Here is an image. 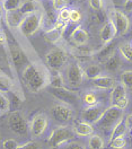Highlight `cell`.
I'll use <instances>...</instances> for the list:
<instances>
[{
  "instance_id": "obj_1",
  "label": "cell",
  "mask_w": 132,
  "mask_h": 149,
  "mask_svg": "<svg viewBox=\"0 0 132 149\" xmlns=\"http://www.w3.org/2000/svg\"><path fill=\"white\" fill-rule=\"evenodd\" d=\"M24 84L32 93H38L50 84V76L38 63H29L25 65L22 71Z\"/></svg>"
},
{
  "instance_id": "obj_2",
  "label": "cell",
  "mask_w": 132,
  "mask_h": 149,
  "mask_svg": "<svg viewBox=\"0 0 132 149\" xmlns=\"http://www.w3.org/2000/svg\"><path fill=\"white\" fill-rule=\"evenodd\" d=\"M122 119H124V111L116 107L115 105H111L107 109H105L102 118L96 123V125L102 130L112 131L114 127Z\"/></svg>"
},
{
  "instance_id": "obj_3",
  "label": "cell",
  "mask_w": 132,
  "mask_h": 149,
  "mask_svg": "<svg viewBox=\"0 0 132 149\" xmlns=\"http://www.w3.org/2000/svg\"><path fill=\"white\" fill-rule=\"evenodd\" d=\"M42 23H43V15H42V13H40L38 10L33 14L26 15L24 19L22 20L18 29L24 36L29 37L34 35L41 28Z\"/></svg>"
},
{
  "instance_id": "obj_4",
  "label": "cell",
  "mask_w": 132,
  "mask_h": 149,
  "mask_svg": "<svg viewBox=\"0 0 132 149\" xmlns=\"http://www.w3.org/2000/svg\"><path fill=\"white\" fill-rule=\"evenodd\" d=\"M8 127H9L10 131L17 136L24 137L28 133L29 131V123L26 121L25 116L22 114V112L18 110L13 111L8 116Z\"/></svg>"
},
{
  "instance_id": "obj_5",
  "label": "cell",
  "mask_w": 132,
  "mask_h": 149,
  "mask_svg": "<svg viewBox=\"0 0 132 149\" xmlns=\"http://www.w3.org/2000/svg\"><path fill=\"white\" fill-rule=\"evenodd\" d=\"M74 136H75V132L72 129L65 127V125L58 127L57 129H54L52 131V133L50 134V137L47 139V145L52 148H57L61 145L68 143L74 138Z\"/></svg>"
},
{
  "instance_id": "obj_6",
  "label": "cell",
  "mask_w": 132,
  "mask_h": 149,
  "mask_svg": "<svg viewBox=\"0 0 132 149\" xmlns=\"http://www.w3.org/2000/svg\"><path fill=\"white\" fill-rule=\"evenodd\" d=\"M68 62V56L62 49H52L45 54V63L52 70H61Z\"/></svg>"
},
{
  "instance_id": "obj_7",
  "label": "cell",
  "mask_w": 132,
  "mask_h": 149,
  "mask_svg": "<svg viewBox=\"0 0 132 149\" xmlns=\"http://www.w3.org/2000/svg\"><path fill=\"white\" fill-rule=\"evenodd\" d=\"M51 114L53 120L58 123H68L72 120L74 118V110L69 104L65 103H59L52 106L51 109Z\"/></svg>"
},
{
  "instance_id": "obj_8",
  "label": "cell",
  "mask_w": 132,
  "mask_h": 149,
  "mask_svg": "<svg viewBox=\"0 0 132 149\" xmlns=\"http://www.w3.org/2000/svg\"><path fill=\"white\" fill-rule=\"evenodd\" d=\"M85 78L84 69L79 63H70L66 69V79L67 83L71 87H78L83 84Z\"/></svg>"
},
{
  "instance_id": "obj_9",
  "label": "cell",
  "mask_w": 132,
  "mask_h": 149,
  "mask_svg": "<svg viewBox=\"0 0 132 149\" xmlns=\"http://www.w3.org/2000/svg\"><path fill=\"white\" fill-rule=\"evenodd\" d=\"M47 125H49L47 116L43 113H38L32 118V121L29 123V132L33 137L38 138L47 131Z\"/></svg>"
},
{
  "instance_id": "obj_10",
  "label": "cell",
  "mask_w": 132,
  "mask_h": 149,
  "mask_svg": "<svg viewBox=\"0 0 132 149\" xmlns=\"http://www.w3.org/2000/svg\"><path fill=\"white\" fill-rule=\"evenodd\" d=\"M104 111H105V109L99 104L93 105V106H87L86 109L83 110L80 118L83 121L87 122L89 124H96L102 118Z\"/></svg>"
},
{
  "instance_id": "obj_11",
  "label": "cell",
  "mask_w": 132,
  "mask_h": 149,
  "mask_svg": "<svg viewBox=\"0 0 132 149\" xmlns=\"http://www.w3.org/2000/svg\"><path fill=\"white\" fill-rule=\"evenodd\" d=\"M111 19L113 20L114 25L116 27V34L119 36H122V35H124L129 31V28H130V20H129L128 16L123 11L117 9L113 10Z\"/></svg>"
},
{
  "instance_id": "obj_12",
  "label": "cell",
  "mask_w": 132,
  "mask_h": 149,
  "mask_svg": "<svg viewBox=\"0 0 132 149\" xmlns=\"http://www.w3.org/2000/svg\"><path fill=\"white\" fill-rule=\"evenodd\" d=\"M50 93L54 98H57L58 101H60L61 103H65V104H69V105L74 104L78 98L77 94L75 92L69 91L65 87H61V88H53L52 87Z\"/></svg>"
},
{
  "instance_id": "obj_13",
  "label": "cell",
  "mask_w": 132,
  "mask_h": 149,
  "mask_svg": "<svg viewBox=\"0 0 132 149\" xmlns=\"http://www.w3.org/2000/svg\"><path fill=\"white\" fill-rule=\"evenodd\" d=\"M116 35H117L116 34V27L114 25L113 20L110 18L101 28V32H99L101 41H102L103 44H107V43L112 42Z\"/></svg>"
},
{
  "instance_id": "obj_14",
  "label": "cell",
  "mask_w": 132,
  "mask_h": 149,
  "mask_svg": "<svg viewBox=\"0 0 132 149\" xmlns=\"http://www.w3.org/2000/svg\"><path fill=\"white\" fill-rule=\"evenodd\" d=\"M70 40L72 41V43L76 44L77 47H84L88 43V40H89V35H88V32L86 31L84 27H81L80 25L77 26V27L71 32L70 34Z\"/></svg>"
},
{
  "instance_id": "obj_15",
  "label": "cell",
  "mask_w": 132,
  "mask_h": 149,
  "mask_svg": "<svg viewBox=\"0 0 132 149\" xmlns=\"http://www.w3.org/2000/svg\"><path fill=\"white\" fill-rule=\"evenodd\" d=\"M92 84H93L94 87L98 88V89L106 91V89H112L116 83H115V79L113 77L101 74V76L96 77L94 79H92Z\"/></svg>"
},
{
  "instance_id": "obj_16",
  "label": "cell",
  "mask_w": 132,
  "mask_h": 149,
  "mask_svg": "<svg viewBox=\"0 0 132 149\" xmlns=\"http://www.w3.org/2000/svg\"><path fill=\"white\" fill-rule=\"evenodd\" d=\"M24 17H25V15L19 9L5 11V19L7 22V25L13 28H18Z\"/></svg>"
},
{
  "instance_id": "obj_17",
  "label": "cell",
  "mask_w": 132,
  "mask_h": 149,
  "mask_svg": "<svg viewBox=\"0 0 132 149\" xmlns=\"http://www.w3.org/2000/svg\"><path fill=\"white\" fill-rule=\"evenodd\" d=\"M74 132L79 137H90L94 133V128L93 124H89L85 121H81L77 123L74 127Z\"/></svg>"
},
{
  "instance_id": "obj_18",
  "label": "cell",
  "mask_w": 132,
  "mask_h": 149,
  "mask_svg": "<svg viewBox=\"0 0 132 149\" xmlns=\"http://www.w3.org/2000/svg\"><path fill=\"white\" fill-rule=\"evenodd\" d=\"M115 50H116V44L113 43V41H112V42H110L107 44H104V47L98 52H96L95 54H96L97 59L99 61H103L104 62L105 60H107L111 56H113L114 53H115Z\"/></svg>"
},
{
  "instance_id": "obj_19",
  "label": "cell",
  "mask_w": 132,
  "mask_h": 149,
  "mask_svg": "<svg viewBox=\"0 0 132 149\" xmlns=\"http://www.w3.org/2000/svg\"><path fill=\"white\" fill-rule=\"evenodd\" d=\"M126 88L125 86L122 84V83H117V84L114 85V87L112 88V92H111V95H110V102H111V105H113L114 103L119 100H121L123 97L126 96Z\"/></svg>"
},
{
  "instance_id": "obj_20",
  "label": "cell",
  "mask_w": 132,
  "mask_h": 149,
  "mask_svg": "<svg viewBox=\"0 0 132 149\" xmlns=\"http://www.w3.org/2000/svg\"><path fill=\"white\" fill-rule=\"evenodd\" d=\"M121 65H122L121 58L117 56L116 53H114L113 56H111L107 60L104 61V68L108 72H116L120 69Z\"/></svg>"
},
{
  "instance_id": "obj_21",
  "label": "cell",
  "mask_w": 132,
  "mask_h": 149,
  "mask_svg": "<svg viewBox=\"0 0 132 149\" xmlns=\"http://www.w3.org/2000/svg\"><path fill=\"white\" fill-rule=\"evenodd\" d=\"M128 130H129V129H128V127H126V124H125V121H124V119H122L121 121L114 127L113 130L111 131L110 140L115 139V138H117V137H124Z\"/></svg>"
},
{
  "instance_id": "obj_22",
  "label": "cell",
  "mask_w": 132,
  "mask_h": 149,
  "mask_svg": "<svg viewBox=\"0 0 132 149\" xmlns=\"http://www.w3.org/2000/svg\"><path fill=\"white\" fill-rule=\"evenodd\" d=\"M25 16L29 15V14H33L35 11H38V5H36V1L35 0H25L22 2V5L19 6L18 8Z\"/></svg>"
},
{
  "instance_id": "obj_23",
  "label": "cell",
  "mask_w": 132,
  "mask_h": 149,
  "mask_svg": "<svg viewBox=\"0 0 132 149\" xmlns=\"http://www.w3.org/2000/svg\"><path fill=\"white\" fill-rule=\"evenodd\" d=\"M84 74H85L86 78L94 79V78L103 74V69L99 65H90L84 69Z\"/></svg>"
},
{
  "instance_id": "obj_24",
  "label": "cell",
  "mask_w": 132,
  "mask_h": 149,
  "mask_svg": "<svg viewBox=\"0 0 132 149\" xmlns=\"http://www.w3.org/2000/svg\"><path fill=\"white\" fill-rule=\"evenodd\" d=\"M119 52L123 59L132 62V43L124 42L119 45Z\"/></svg>"
},
{
  "instance_id": "obj_25",
  "label": "cell",
  "mask_w": 132,
  "mask_h": 149,
  "mask_svg": "<svg viewBox=\"0 0 132 149\" xmlns=\"http://www.w3.org/2000/svg\"><path fill=\"white\" fill-rule=\"evenodd\" d=\"M44 35H45V38H47L49 42H51V43H57L60 41V38L62 36V33L60 32V31H58L56 27H50L45 29V32H44Z\"/></svg>"
},
{
  "instance_id": "obj_26",
  "label": "cell",
  "mask_w": 132,
  "mask_h": 149,
  "mask_svg": "<svg viewBox=\"0 0 132 149\" xmlns=\"http://www.w3.org/2000/svg\"><path fill=\"white\" fill-rule=\"evenodd\" d=\"M88 147L89 149H103L104 148V140L98 134H92L88 140Z\"/></svg>"
},
{
  "instance_id": "obj_27",
  "label": "cell",
  "mask_w": 132,
  "mask_h": 149,
  "mask_svg": "<svg viewBox=\"0 0 132 149\" xmlns=\"http://www.w3.org/2000/svg\"><path fill=\"white\" fill-rule=\"evenodd\" d=\"M10 54H11L14 63L16 65H20L23 63L24 56H23V53L20 52V50L16 45H10Z\"/></svg>"
},
{
  "instance_id": "obj_28",
  "label": "cell",
  "mask_w": 132,
  "mask_h": 149,
  "mask_svg": "<svg viewBox=\"0 0 132 149\" xmlns=\"http://www.w3.org/2000/svg\"><path fill=\"white\" fill-rule=\"evenodd\" d=\"M22 2L23 0H2L1 6L3 11H11V10L18 9Z\"/></svg>"
},
{
  "instance_id": "obj_29",
  "label": "cell",
  "mask_w": 132,
  "mask_h": 149,
  "mask_svg": "<svg viewBox=\"0 0 132 149\" xmlns=\"http://www.w3.org/2000/svg\"><path fill=\"white\" fill-rule=\"evenodd\" d=\"M10 110L9 96L5 93V91L0 89V113H5Z\"/></svg>"
},
{
  "instance_id": "obj_30",
  "label": "cell",
  "mask_w": 132,
  "mask_h": 149,
  "mask_svg": "<svg viewBox=\"0 0 132 149\" xmlns=\"http://www.w3.org/2000/svg\"><path fill=\"white\" fill-rule=\"evenodd\" d=\"M120 83H122L126 89L132 91V70H124L120 76Z\"/></svg>"
},
{
  "instance_id": "obj_31",
  "label": "cell",
  "mask_w": 132,
  "mask_h": 149,
  "mask_svg": "<svg viewBox=\"0 0 132 149\" xmlns=\"http://www.w3.org/2000/svg\"><path fill=\"white\" fill-rule=\"evenodd\" d=\"M50 86L53 88H61L65 87V78L61 74H56L50 77Z\"/></svg>"
},
{
  "instance_id": "obj_32",
  "label": "cell",
  "mask_w": 132,
  "mask_h": 149,
  "mask_svg": "<svg viewBox=\"0 0 132 149\" xmlns=\"http://www.w3.org/2000/svg\"><path fill=\"white\" fill-rule=\"evenodd\" d=\"M83 101L87 106H93V105H97L98 104V98L97 95L92 92H87L84 94L83 96Z\"/></svg>"
},
{
  "instance_id": "obj_33",
  "label": "cell",
  "mask_w": 132,
  "mask_h": 149,
  "mask_svg": "<svg viewBox=\"0 0 132 149\" xmlns=\"http://www.w3.org/2000/svg\"><path fill=\"white\" fill-rule=\"evenodd\" d=\"M110 146L113 149H123L126 146V140L124 137H117L115 139L110 140Z\"/></svg>"
},
{
  "instance_id": "obj_34",
  "label": "cell",
  "mask_w": 132,
  "mask_h": 149,
  "mask_svg": "<svg viewBox=\"0 0 132 149\" xmlns=\"http://www.w3.org/2000/svg\"><path fill=\"white\" fill-rule=\"evenodd\" d=\"M72 53L76 56H90L95 54L93 51L88 50V49H83V47H77L76 49L72 50Z\"/></svg>"
},
{
  "instance_id": "obj_35",
  "label": "cell",
  "mask_w": 132,
  "mask_h": 149,
  "mask_svg": "<svg viewBox=\"0 0 132 149\" xmlns=\"http://www.w3.org/2000/svg\"><path fill=\"white\" fill-rule=\"evenodd\" d=\"M83 19V14L80 13V10L74 8L70 9V22L71 23H80Z\"/></svg>"
},
{
  "instance_id": "obj_36",
  "label": "cell",
  "mask_w": 132,
  "mask_h": 149,
  "mask_svg": "<svg viewBox=\"0 0 132 149\" xmlns=\"http://www.w3.org/2000/svg\"><path fill=\"white\" fill-rule=\"evenodd\" d=\"M68 3H69V0H52V7L57 11L67 8Z\"/></svg>"
},
{
  "instance_id": "obj_37",
  "label": "cell",
  "mask_w": 132,
  "mask_h": 149,
  "mask_svg": "<svg viewBox=\"0 0 132 149\" xmlns=\"http://www.w3.org/2000/svg\"><path fill=\"white\" fill-rule=\"evenodd\" d=\"M68 24H69V22L61 20V19H57V20L54 22V24H53V27H56L58 31H60V32L63 34L67 31V28H68Z\"/></svg>"
},
{
  "instance_id": "obj_38",
  "label": "cell",
  "mask_w": 132,
  "mask_h": 149,
  "mask_svg": "<svg viewBox=\"0 0 132 149\" xmlns=\"http://www.w3.org/2000/svg\"><path fill=\"white\" fill-rule=\"evenodd\" d=\"M18 147V142L15 139H6L2 142V148L3 149H17Z\"/></svg>"
},
{
  "instance_id": "obj_39",
  "label": "cell",
  "mask_w": 132,
  "mask_h": 149,
  "mask_svg": "<svg viewBox=\"0 0 132 149\" xmlns=\"http://www.w3.org/2000/svg\"><path fill=\"white\" fill-rule=\"evenodd\" d=\"M17 149H42V146L38 141H28V142L19 146Z\"/></svg>"
},
{
  "instance_id": "obj_40",
  "label": "cell",
  "mask_w": 132,
  "mask_h": 149,
  "mask_svg": "<svg viewBox=\"0 0 132 149\" xmlns=\"http://www.w3.org/2000/svg\"><path fill=\"white\" fill-rule=\"evenodd\" d=\"M57 19H61V20H66V22H70V9L69 8H65L58 11V17Z\"/></svg>"
},
{
  "instance_id": "obj_41",
  "label": "cell",
  "mask_w": 132,
  "mask_h": 149,
  "mask_svg": "<svg viewBox=\"0 0 132 149\" xmlns=\"http://www.w3.org/2000/svg\"><path fill=\"white\" fill-rule=\"evenodd\" d=\"M103 5H104L103 0H89V7L93 10H96V11L102 10Z\"/></svg>"
},
{
  "instance_id": "obj_42",
  "label": "cell",
  "mask_w": 132,
  "mask_h": 149,
  "mask_svg": "<svg viewBox=\"0 0 132 149\" xmlns=\"http://www.w3.org/2000/svg\"><path fill=\"white\" fill-rule=\"evenodd\" d=\"M113 105H115L116 107H119V109H121V110L124 111V110L128 107V105H129V98H128V96H125V97H123L121 100L116 101Z\"/></svg>"
},
{
  "instance_id": "obj_43",
  "label": "cell",
  "mask_w": 132,
  "mask_h": 149,
  "mask_svg": "<svg viewBox=\"0 0 132 149\" xmlns=\"http://www.w3.org/2000/svg\"><path fill=\"white\" fill-rule=\"evenodd\" d=\"M65 149H86L85 146H83L81 143H79V142H68L66 145V147Z\"/></svg>"
},
{
  "instance_id": "obj_44",
  "label": "cell",
  "mask_w": 132,
  "mask_h": 149,
  "mask_svg": "<svg viewBox=\"0 0 132 149\" xmlns=\"http://www.w3.org/2000/svg\"><path fill=\"white\" fill-rule=\"evenodd\" d=\"M124 121H125V124H126L128 129H131L132 128V113L131 114H128V115L124 118Z\"/></svg>"
},
{
  "instance_id": "obj_45",
  "label": "cell",
  "mask_w": 132,
  "mask_h": 149,
  "mask_svg": "<svg viewBox=\"0 0 132 149\" xmlns=\"http://www.w3.org/2000/svg\"><path fill=\"white\" fill-rule=\"evenodd\" d=\"M7 43V37L5 35V33L0 29V45H5Z\"/></svg>"
},
{
  "instance_id": "obj_46",
  "label": "cell",
  "mask_w": 132,
  "mask_h": 149,
  "mask_svg": "<svg viewBox=\"0 0 132 149\" xmlns=\"http://www.w3.org/2000/svg\"><path fill=\"white\" fill-rule=\"evenodd\" d=\"M124 8L128 11H132V0H126L124 3Z\"/></svg>"
},
{
  "instance_id": "obj_47",
  "label": "cell",
  "mask_w": 132,
  "mask_h": 149,
  "mask_svg": "<svg viewBox=\"0 0 132 149\" xmlns=\"http://www.w3.org/2000/svg\"><path fill=\"white\" fill-rule=\"evenodd\" d=\"M129 133H130V136H131V138H132V128L131 129H129Z\"/></svg>"
},
{
  "instance_id": "obj_48",
  "label": "cell",
  "mask_w": 132,
  "mask_h": 149,
  "mask_svg": "<svg viewBox=\"0 0 132 149\" xmlns=\"http://www.w3.org/2000/svg\"><path fill=\"white\" fill-rule=\"evenodd\" d=\"M76 1H80V0H76Z\"/></svg>"
}]
</instances>
